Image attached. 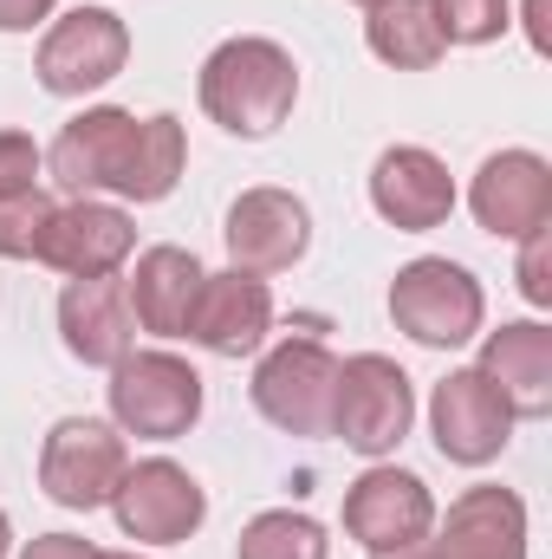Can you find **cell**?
Instances as JSON below:
<instances>
[{"label":"cell","instance_id":"5","mask_svg":"<svg viewBox=\"0 0 552 559\" xmlns=\"http://www.w3.org/2000/svg\"><path fill=\"white\" fill-rule=\"evenodd\" d=\"M111 417L124 436L176 442L202 417V378L176 352H131L111 365Z\"/></svg>","mask_w":552,"mask_h":559},{"label":"cell","instance_id":"21","mask_svg":"<svg viewBox=\"0 0 552 559\" xmlns=\"http://www.w3.org/2000/svg\"><path fill=\"white\" fill-rule=\"evenodd\" d=\"M364 46H371L384 66H397V72H429V66L448 52V39H442L429 0H384V7H371Z\"/></svg>","mask_w":552,"mask_h":559},{"label":"cell","instance_id":"4","mask_svg":"<svg viewBox=\"0 0 552 559\" xmlns=\"http://www.w3.org/2000/svg\"><path fill=\"white\" fill-rule=\"evenodd\" d=\"M391 319H397V332H410L416 345L455 352V345H468L481 332L488 293H481V280L468 274L461 261L422 254L410 267H397V280H391Z\"/></svg>","mask_w":552,"mask_h":559},{"label":"cell","instance_id":"28","mask_svg":"<svg viewBox=\"0 0 552 559\" xmlns=\"http://www.w3.org/2000/svg\"><path fill=\"white\" fill-rule=\"evenodd\" d=\"M59 0H0V33H33Z\"/></svg>","mask_w":552,"mask_h":559},{"label":"cell","instance_id":"24","mask_svg":"<svg viewBox=\"0 0 552 559\" xmlns=\"http://www.w3.org/2000/svg\"><path fill=\"white\" fill-rule=\"evenodd\" d=\"M435 7V26L448 46H488L514 26V7L507 0H429Z\"/></svg>","mask_w":552,"mask_h":559},{"label":"cell","instance_id":"33","mask_svg":"<svg viewBox=\"0 0 552 559\" xmlns=\"http://www.w3.org/2000/svg\"><path fill=\"white\" fill-rule=\"evenodd\" d=\"M358 7H384V0H358Z\"/></svg>","mask_w":552,"mask_h":559},{"label":"cell","instance_id":"19","mask_svg":"<svg viewBox=\"0 0 552 559\" xmlns=\"http://www.w3.org/2000/svg\"><path fill=\"white\" fill-rule=\"evenodd\" d=\"M475 371L507 397L514 417H552V325L514 319V325L488 332Z\"/></svg>","mask_w":552,"mask_h":559},{"label":"cell","instance_id":"31","mask_svg":"<svg viewBox=\"0 0 552 559\" xmlns=\"http://www.w3.org/2000/svg\"><path fill=\"white\" fill-rule=\"evenodd\" d=\"M7 547H13V521H7V508H0V559H7Z\"/></svg>","mask_w":552,"mask_h":559},{"label":"cell","instance_id":"10","mask_svg":"<svg viewBox=\"0 0 552 559\" xmlns=\"http://www.w3.org/2000/svg\"><path fill=\"white\" fill-rule=\"evenodd\" d=\"M429 527H435V495L422 488V475H410V468L377 462V468H364L345 488V534L371 559L429 540Z\"/></svg>","mask_w":552,"mask_h":559},{"label":"cell","instance_id":"17","mask_svg":"<svg viewBox=\"0 0 552 559\" xmlns=\"http://www.w3.org/2000/svg\"><path fill=\"white\" fill-rule=\"evenodd\" d=\"M435 559H527V501L514 488H468L429 527Z\"/></svg>","mask_w":552,"mask_h":559},{"label":"cell","instance_id":"18","mask_svg":"<svg viewBox=\"0 0 552 559\" xmlns=\"http://www.w3.org/2000/svg\"><path fill=\"white\" fill-rule=\"evenodd\" d=\"M59 338L79 365H118L137 352V319H131V299L124 286L105 274V280H72L59 293Z\"/></svg>","mask_w":552,"mask_h":559},{"label":"cell","instance_id":"1","mask_svg":"<svg viewBox=\"0 0 552 559\" xmlns=\"http://www.w3.org/2000/svg\"><path fill=\"white\" fill-rule=\"evenodd\" d=\"M189 143L169 111L131 118L118 105L79 111L52 143V176L72 195H124V202H163L182 182Z\"/></svg>","mask_w":552,"mask_h":559},{"label":"cell","instance_id":"9","mask_svg":"<svg viewBox=\"0 0 552 559\" xmlns=\"http://www.w3.org/2000/svg\"><path fill=\"white\" fill-rule=\"evenodd\" d=\"M124 468H131L124 429H111V423H98V417H59L52 429H46L39 488H46L59 508H79V514L105 508Z\"/></svg>","mask_w":552,"mask_h":559},{"label":"cell","instance_id":"8","mask_svg":"<svg viewBox=\"0 0 552 559\" xmlns=\"http://www.w3.org/2000/svg\"><path fill=\"white\" fill-rule=\"evenodd\" d=\"M124 59H131V26L111 7H72L65 20L46 26L33 72L52 98H85V92L111 85L124 72Z\"/></svg>","mask_w":552,"mask_h":559},{"label":"cell","instance_id":"22","mask_svg":"<svg viewBox=\"0 0 552 559\" xmlns=\"http://www.w3.org/2000/svg\"><path fill=\"white\" fill-rule=\"evenodd\" d=\"M325 554H332L325 527H319L312 514H299V508H267V514H254V521L241 527V540H235V559H325Z\"/></svg>","mask_w":552,"mask_h":559},{"label":"cell","instance_id":"29","mask_svg":"<svg viewBox=\"0 0 552 559\" xmlns=\"http://www.w3.org/2000/svg\"><path fill=\"white\" fill-rule=\"evenodd\" d=\"M547 7H552V0H527V39H533V52H552V39H547Z\"/></svg>","mask_w":552,"mask_h":559},{"label":"cell","instance_id":"2","mask_svg":"<svg viewBox=\"0 0 552 559\" xmlns=\"http://www.w3.org/2000/svg\"><path fill=\"white\" fill-rule=\"evenodd\" d=\"M299 105V66L279 39L241 33L202 59V111L228 138H274Z\"/></svg>","mask_w":552,"mask_h":559},{"label":"cell","instance_id":"30","mask_svg":"<svg viewBox=\"0 0 552 559\" xmlns=\"http://www.w3.org/2000/svg\"><path fill=\"white\" fill-rule=\"evenodd\" d=\"M377 559H435V554H429V540H416V547H404V554H377Z\"/></svg>","mask_w":552,"mask_h":559},{"label":"cell","instance_id":"15","mask_svg":"<svg viewBox=\"0 0 552 559\" xmlns=\"http://www.w3.org/2000/svg\"><path fill=\"white\" fill-rule=\"evenodd\" d=\"M267 332H274V293H267V280L241 274V267L202 274V293L189 306V332L182 338H195L215 358H254L267 345Z\"/></svg>","mask_w":552,"mask_h":559},{"label":"cell","instance_id":"25","mask_svg":"<svg viewBox=\"0 0 552 559\" xmlns=\"http://www.w3.org/2000/svg\"><path fill=\"white\" fill-rule=\"evenodd\" d=\"M39 189V143L26 131H0V195Z\"/></svg>","mask_w":552,"mask_h":559},{"label":"cell","instance_id":"26","mask_svg":"<svg viewBox=\"0 0 552 559\" xmlns=\"http://www.w3.org/2000/svg\"><path fill=\"white\" fill-rule=\"evenodd\" d=\"M520 293L533 306H552V222L520 241Z\"/></svg>","mask_w":552,"mask_h":559},{"label":"cell","instance_id":"16","mask_svg":"<svg viewBox=\"0 0 552 559\" xmlns=\"http://www.w3.org/2000/svg\"><path fill=\"white\" fill-rule=\"evenodd\" d=\"M228 261L241 274H286L305 248H312V209L292 189H248L228 209Z\"/></svg>","mask_w":552,"mask_h":559},{"label":"cell","instance_id":"3","mask_svg":"<svg viewBox=\"0 0 552 559\" xmlns=\"http://www.w3.org/2000/svg\"><path fill=\"white\" fill-rule=\"evenodd\" d=\"M416 423V384L410 371L384 352H358L338 365V391H332V436L371 462H384Z\"/></svg>","mask_w":552,"mask_h":559},{"label":"cell","instance_id":"27","mask_svg":"<svg viewBox=\"0 0 552 559\" xmlns=\"http://www.w3.org/2000/svg\"><path fill=\"white\" fill-rule=\"evenodd\" d=\"M20 559H98V547H92V540H79V534H39Z\"/></svg>","mask_w":552,"mask_h":559},{"label":"cell","instance_id":"12","mask_svg":"<svg viewBox=\"0 0 552 559\" xmlns=\"http://www.w3.org/2000/svg\"><path fill=\"white\" fill-rule=\"evenodd\" d=\"M468 209L494 241H527L552 222V163L540 150H494L468 182Z\"/></svg>","mask_w":552,"mask_h":559},{"label":"cell","instance_id":"6","mask_svg":"<svg viewBox=\"0 0 552 559\" xmlns=\"http://www.w3.org/2000/svg\"><path fill=\"white\" fill-rule=\"evenodd\" d=\"M105 508L118 514L124 540H137V547H182V540L208 521L202 481H195L182 462H169V455H149L137 468H124Z\"/></svg>","mask_w":552,"mask_h":559},{"label":"cell","instance_id":"13","mask_svg":"<svg viewBox=\"0 0 552 559\" xmlns=\"http://www.w3.org/2000/svg\"><path fill=\"white\" fill-rule=\"evenodd\" d=\"M131 248H137L131 215L111 209V202L79 195V202H59L52 209V228H46V241H39L33 261L52 267V274H65V280H105L131 261Z\"/></svg>","mask_w":552,"mask_h":559},{"label":"cell","instance_id":"11","mask_svg":"<svg viewBox=\"0 0 552 559\" xmlns=\"http://www.w3.org/2000/svg\"><path fill=\"white\" fill-rule=\"evenodd\" d=\"M514 411H507V397L468 365V371H448L442 384H435V397H429V429H435V449L448 455V462H461V468H488L501 449H507V436H514Z\"/></svg>","mask_w":552,"mask_h":559},{"label":"cell","instance_id":"32","mask_svg":"<svg viewBox=\"0 0 552 559\" xmlns=\"http://www.w3.org/2000/svg\"><path fill=\"white\" fill-rule=\"evenodd\" d=\"M98 559H137V554H98Z\"/></svg>","mask_w":552,"mask_h":559},{"label":"cell","instance_id":"14","mask_svg":"<svg viewBox=\"0 0 552 559\" xmlns=\"http://www.w3.org/2000/svg\"><path fill=\"white\" fill-rule=\"evenodd\" d=\"M371 209L397 228V235H429L455 215V176L435 150L422 143H391L371 163Z\"/></svg>","mask_w":552,"mask_h":559},{"label":"cell","instance_id":"23","mask_svg":"<svg viewBox=\"0 0 552 559\" xmlns=\"http://www.w3.org/2000/svg\"><path fill=\"white\" fill-rule=\"evenodd\" d=\"M52 195L46 189H20V195H0V261H33L46 228H52Z\"/></svg>","mask_w":552,"mask_h":559},{"label":"cell","instance_id":"20","mask_svg":"<svg viewBox=\"0 0 552 559\" xmlns=\"http://www.w3.org/2000/svg\"><path fill=\"white\" fill-rule=\"evenodd\" d=\"M202 261L189 248H143L131 280H124V299H131V319L156 338H182L189 332V306L202 293Z\"/></svg>","mask_w":552,"mask_h":559},{"label":"cell","instance_id":"7","mask_svg":"<svg viewBox=\"0 0 552 559\" xmlns=\"http://www.w3.org/2000/svg\"><path fill=\"white\" fill-rule=\"evenodd\" d=\"M338 358L319 338H279L254 365V411L286 436H332Z\"/></svg>","mask_w":552,"mask_h":559}]
</instances>
